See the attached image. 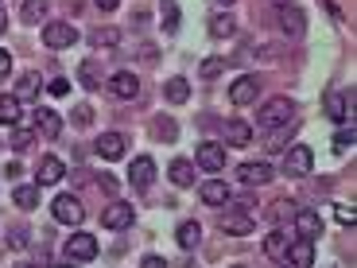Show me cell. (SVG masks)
Segmentation results:
<instances>
[{
  "instance_id": "obj_33",
  "label": "cell",
  "mask_w": 357,
  "mask_h": 268,
  "mask_svg": "<svg viewBox=\"0 0 357 268\" xmlns=\"http://www.w3.org/2000/svg\"><path fill=\"white\" fill-rule=\"evenodd\" d=\"M31 245V230L27 225H12L8 230V249H27Z\"/></svg>"
},
{
  "instance_id": "obj_14",
  "label": "cell",
  "mask_w": 357,
  "mask_h": 268,
  "mask_svg": "<svg viewBox=\"0 0 357 268\" xmlns=\"http://www.w3.org/2000/svg\"><path fill=\"white\" fill-rule=\"evenodd\" d=\"M198 198H202L206 206H229L233 191H229V183H222V179H206L202 187H198Z\"/></svg>"
},
{
  "instance_id": "obj_3",
  "label": "cell",
  "mask_w": 357,
  "mask_h": 268,
  "mask_svg": "<svg viewBox=\"0 0 357 268\" xmlns=\"http://www.w3.org/2000/svg\"><path fill=\"white\" fill-rule=\"evenodd\" d=\"M218 230L229 233V237H249L257 225H252V218L245 214V210H237V206H225L222 218H218Z\"/></svg>"
},
{
  "instance_id": "obj_36",
  "label": "cell",
  "mask_w": 357,
  "mask_h": 268,
  "mask_svg": "<svg viewBox=\"0 0 357 268\" xmlns=\"http://www.w3.org/2000/svg\"><path fill=\"white\" fill-rule=\"evenodd\" d=\"M31 136H36L31 128H20V125H12V136H8V140H12V148H16V152H24L27 144H31Z\"/></svg>"
},
{
  "instance_id": "obj_48",
  "label": "cell",
  "mask_w": 357,
  "mask_h": 268,
  "mask_svg": "<svg viewBox=\"0 0 357 268\" xmlns=\"http://www.w3.org/2000/svg\"><path fill=\"white\" fill-rule=\"evenodd\" d=\"M4 27H8V12L0 8V31H4Z\"/></svg>"
},
{
  "instance_id": "obj_8",
  "label": "cell",
  "mask_w": 357,
  "mask_h": 268,
  "mask_svg": "<svg viewBox=\"0 0 357 268\" xmlns=\"http://www.w3.org/2000/svg\"><path fill=\"white\" fill-rule=\"evenodd\" d=\"M280 31H284L291 43H299V39L307 36V16L295 8V4H284V8H280Z\"/></svg>"
},
{
  "instance_id": "obj_23",
  "label": "cell",
  "mask_w": 357,
  "mask_h": 268,
  "mask_svg": "<svg viewBox=\"0 0 357 268\" xmlns=\"http://www.w3.org/2000/svg\"><path fill=\"white\" fill-rule=\"evenodd\" d=\"M287 245H291V241H287V230H272L264 237V257L268 260H284L287 257Z\"/></svg>"
},
{
  "instance_id": "obj_44",
  "label": "cell",
  "mask_w": 357,
  "mask_h": 268,
  "mask_svg": "<svg viewBox=\"0 0 357 268\" xmlns=\"http://www.w3.org/2000/svg\"><path fill=\"white\" fill-rule=\"evenodd\" d=\"M47 89H51L54 98H63L66 89H70V82H66V78H54V82H51V86H47Z\"/></svg>"
},
{
  "instance_id": "obj_24",
  "label": "cell",
  "mask_w": 357,
  "mask_h": 268,
  "mask_svg": "<svg viewBox=\"0 0 357 268\" xmlns=\"http://www.w3.org/2000/svg\"><path fill=\"white\" fill-rule=\"evenodd\" d=\"M249 140H252L249 121H229V125H225V144H229V148H245Z\"/></svg>"
},
{
  "instance_id": "obj_17",
  "label": "cell",
  "mask_w": 357,
  "mask_h": 268,
  "mask_svg": "<svg viewBox=\"0 0 357 268\" xmlns=\"http://www.w3.org/2000/svg\"><path fill=\"white\" fill-rule=\"evenodd\" d=\"M63 175H66L63 160H59V156H43V160H39V168H36V187H54Z\"/></svg>"
},
{
  "instance_id": "obj_51",
  "label": "cell",
  "mask_w": 357,
  "mask_h": 268,
  "mask_svg": "<svg viewBox=\"0 0 357 268\" xmlns=\"http://www.w3.org/2000/svg\"><path fill=\"white\" fill-rule=\"evenodd\" d=\"M218 4H233V0H218Z\"/></svg>"
},
{
  "instance_id": "obj_41",
  "label": "cell",
  "mask_w": 357,
  "mask_h": 268,
  "mask_svg": "<svg viewBox=\"0 0 357 268\" xmlns=\"http://www.w3.org/2000/svg\"><path fill=\"white\" fill-rule=\"evenodd\" d=\"M334 214H338V222H342V225H354V222H357L354 206H334Z\"/></svg>"
},
{
  "instance_id": "obj_4",
  "label": "cell",
  "mask_w": 357,
  "mask_h": 268,
  "mask_svg": "<svg viewBox=\"0 0 357 268\" xmlns=\"http://www.w3.org/2000/svg\"><path fill=\"white\" fill-rule=\"evenodd\" d=\"M43 43L51 47V51H63V47L78 43V27L66 24V20H51V24L43 27Z\"/></svg>"
},
{
  "instance_id": "obj_38",
  "label": "cell",
  "mask_w": 357,
  "mask_h": 268,
  "mask_svg": "<svg viewBox=\"0 0 357 268\" xmlns=\"http://www.w3.org/2000/svg\"><path fill=\"white\" fill-rule=\"evenodd\" d=\"M295 210H299V206H295L291 198H280V202L272 206V218H276V222H284V218H295Z\"/></svg>"
},
{
  "instance_id": "obj_19",
  "label": "cell",
  "mask_w": 357,
  "mask_h": 268,
  "mask_svg": "<svg viewBox=\"0 0 357 268\" xmlns=\"http://www.w3.org/2000/svg\"><path fill=\"white\" fill-rule=\"evenodd\" d=\"M291 225L299 230V237H307V241H314V237L322 233V218H319V210H295Z\"/></svg>"
},
{
  "instance_id": "obj_1",
  "label": "cell",
  "mask_w": 357,
  "mask_h": 268,
  "mask_svg": "<svg viewBox=\"0 0 357 268\" xmlns=\"http://www.w3.org/2000/svg\"><path fill=\"white\" fill-rule=\"evenodd\" d=\"M295 121V101L291 98H272L257 109V125L260 128H284Z\"/></svg>"
},
{
  "instance_id": "obj_10",
  "label": "cell",
  "mask_w": 357,
  "mask_h": 268,
  "mask_svg": "<svg viewBox=\"0 0 357 268\" xmlns=\"http://www.w3.org/2000/svg\"><path fill=\"white\" fill-rule=\"evenodd\" d=\"M66 257L70 260H93L98 257V237H93V233H70V237H66Z\"/></svg>"
},
{
  "instance_id": "obj_30",
  "label": "cell",
  "mask_w": 357,
  "mask_h": 268,
  "mask_svg": "<svg viewBox=\"0 0 357 268\" xmlns=\"http://www.w3.org/2000/svg\"><path fill=\"white\" fill-rule=\"evenodd\" d=\"M233 27H237V24H233L229 12H218V16L210 20V36H214V39H229V36H233Z\"/></svg>"
},
{
  "instance_id": "obj_43",
  "label": "cell",
  "mask_w": 357,
  "mask_h": 268,
  "mask_svg": "<svg viewBox=\"0 0 357 268\" xmlns=\"http://www.w3.org/2000/svg\"><path fill=\"white\" fill-rule=\"evenodd\" d=\"M140 268H167V260H163V257H155V253H148V257L140 260Z\"/></svg>"
},
{
  "instance_id": "obj_12",
  "label": "cell",
  "mask_w": 357,
  "mask_h": 268,
  "mask_svg": "<svg viewBox=\"0 0 357 268\" xmlns=\"http://www.w3.org/2000/svg\"><path fill=\"white\" fill-rule=\"evenodd\" d=\"M257 94H260L257 74H241V78H233V86H229V101H233V105H252Z\"/></svg>"
},
{
  "instance_id": "obj_39",
  "label": "cell",
  "mask_w": 357,
  "mask_h": 268,
  "mask_svg": "<svg viewBox=\"0 0 357 268\" xmlns=\"http://www.w3.org/2000/svg\"><path fill=\"white\" fill-rule=\"evenodd\" d=\"M354 140H357V128H354V121H349L346 128H338V140H334V148H338V152H342V148H354Z\"/></svg>"
},
{
  "instance_id": "obj_37",
  "label": "cell",
  "mask_w": 357,
  "mask_h": 268,
  "mask_svg": "<svg viewBox=\"0 0 357 268\" xmlns=\"http://www.w3.org/2000/svg\"><path fill=\"white\" fill-rule=\"evenodd\" d=\"M163 27H167V31H175V27H178V4H175V0H163Z\"/></svg>"
},
{
  "instance_id": "obj_7",
  "label": "cell",
  "mask_w": 357,
  "mask_h": 268,
  "mask_svg": "<svg viewBox=\"0 0 357 268\" xmlns=\"http://www.w3.org/2000/svg\"><path fill=\"white\" fill-rule=\"evenodd\" d=\"M237 179H241L245 187H264V183H272V179H276V168H272V163H264V160H249V163H241V168H237Z\"/></svg>"
},
{
  "instance_id": "obj_5",
  "label": "cell",
  "mask_w": 357,
  "mask_h": 268,
  "mask_svg": "<svg viewBox=\"0 0 357 268\" xmlns=\"http://www.w3.org/2000/svg\"><path fill=\"white\" fill-rule=\"evenodd\" d=\"M311 168H314V152L307 148V144H295L291 152L284 156V168H280V171H284V175H291V179H303Z\"/></svg>"
},
{
  "instance_id": "obj_20",
  "label": "cell",
  "mask_w": 357,
  "mask_h": 268,
  "mask_svg": "<svg viewBox=\"0 0 357 268\" xmlns=\"http://www.w3.org/2000/svg\"><path fill=\"white\" fill-rule=\"evenodd\" d=\"M284 260H291V268H314V241H307V237L291 241Z\"/></svg>"
},
{
  "instance_id": "obj_22",
  "label": "cell",
  "mask_w": 357,
  "mask_h": 268,
  "mask_svg": "<svg viewBox=\"0 0 357 268\" xmlns=\"http://www.w3.org/2000/svg\"><path fill=\"white\" fill-rule=\"evenodd\" d=\"M195 163L190 160H183V156H178V160H171V168H167V175H171V183H175V187H195Z\"/></svg>"
},
{
  "instance_id": "obj_21",
  "label": "cell",
  "mask_w": 357,
  "mask_h": 268,
  "mask_svg": "<svg viewBox=\"0 0 357 268\" xmlns=\"http://www.w3.org/2000/svg\"><path fill=\"white\" fill-rule=\"evenodd\" d=\"M163 98H167L171 105H187V98H190V82L183 78V74L167 78V82H163Z\"/></svg>"
},
{
  "instance_id": "obj_2",
  "label": "cell",
  "mask_w": 357,
  "mask_h": 268,
  "mask_svg": "<svg viewBox=\"0 0 357 268\" xmlns=\"http://www.w3.org/2000/svg\"><path fill=\"white\" fill-rule=\"evenodd\" d=\"M51 214H54V222H59V225H70V230H74V225H82V218H86V206H82L74 195H59L51 202Z\"/></svg>"
},
{
  "instance_id": "obj_34",
  "label": "cell",
  "mask_w": 357,
  "mask_h": 268,
  "mask_svg": "<svg viewBox=\"0 0 357 268\" xmlns=\"http://www.w3.org/2000/svg\"><path fill=\"white\" fill-rule=\"evenodd\" d=\"M93 43L98 47H116L121 43V27H98V31H93Z\"/></svg>"
},
{
  "instance_id": "obj_9",
  "label": "cell",
  "mask_w": 357,
  "mask_h": 268,
  "mask_svg": "<svg viewBox=\"0 0 357 268\" xmlns=\"http://www.w3.org/2000/svg\"><path fill=\"white\" fill-rule=\"evenodd\" d=\"M128 183H132V191H148L155 183V160L152 156H136L132 160V168H128Z\"/></svg>"
},
{
  "instance_id": "obj_50",
  "label": "cell",
  "mask_w": 357,
  "mask_h": 268,
  "mask_svg": "<svg viewBox=\"0 0 357 268\" xmlns=\"http://www.w3.org/2000/svg\"><path fill=\"white\" fill-rule=\"evenodd\" d=\"M276 4H280V8H284V4H291V0H276Z\"/></svg>"
},
{
  "instance_id": "obj_28",
  "label": "cell",
  "mask_w": 357,
  "mask_h": 268,
  "mask_svg": "<svg viewBox=\"0 0 357 268\" xmlns=\"http://www.w3.org/2000/svg\"><path fill=\"white\" fill-rule=\"evenodd\" d=\"M47 8H51V0H24L20 4V16H24V24H39L47 16Z\"/></svg>"
},
{
  "instance_id": "obj_6",
  "label": "cell",
  "mask_w": 357,
  "mask_h": 268,
  "mask_svg": "<svg viewBox=\"0 0 357 268\" xmlns=\"http://www.w3.org/2000/svg\"><path fill=\"white\" fill-rule=\"evenodd\" d=\"M136 222V210H132V202H109L105 210H101V225L105 230H128V225Z\"/></svg>"
},
{
  "instance_id": "obj_26",
  "label": "cell",
  "mask_w": 357,
  "mask_h": 268,
  "mask_svg": "<svg viewBox=\"0 0 357 268\" xmlns=\"http://www.w3.org/2000/svg\"><path fill=\"white\" fill-rule=\"evenodd\" d=\"M39 98V74H20L16 82V101L24 105V101H36Z\"/></svg>"
},
{
  "instance_id": "obj_13",
  "label": "cell",
  "mask_w": 357,
  "mask_h": 268,
  "mask_svg": "<svg viewBox=\"0 0 357 268\" xmlns=\"http://www.w3.org/2000/svg\"><path fill=\"white\" fill-rule=\"evenodd\" d=\"M98 156L101 160H125V152H128V136L125 133H105V136H98Z\"/></svg>"
},
{
  "instance_id": "obj_47",
  "label": "cell",
  "mask_w": 357,
  "mask_h": 268,
  "mask_svg": "<svg viewBox=\"0 0 357 268\" xmlns=\"http://www.w3.org/2000/svg\"><path fill=\"white\" fill-rule=\"evenodd\" d=\"M47 268H78V265H66V260H51Z\"/></svg>"
},
{
  "instance_id": "obj_15",
  "label": "cell",
  "mask_w": 357,
  "mask_h": 268,
  "mask_svg": "<svg viewBox=\"0 0 357 268\" xmlns=\"http://www.w3.org/2000/svg\"><path fill=\"white\" fill-rule=\"evenodd\" d=\"M109 89H113L121 101H132L136 94H140V78H136L132 70H116V74H109Z\"/></svg>"
},
{
  "instance_id": "obj_29",
  "label": "cell",
  "mask_w": 357,
  "mask_h": 268,
  "mask_svg": "<svg viewBox=\"0 0 357 268\" xmlns=\"http://www.w3.org/2000/svg\"><path fill=\"white\" fill-rule=\"evenodd\" d=\"M0 121H4V125H20V101H16V94H0Z\"/></svg>"
},
{
  "instance_id": "obj_31",
  "label": "cell",
  "mask_w": 357,
  "mask_h": 268,
  "mask_svg": "<svg viewBox=\"0 0 357 268\" xmlns=\"http://www.w3.org/2000/svg\"><path fill=\"white\" fill-rule=\"evenodd\" d=\"M12 202H16L20 210H36L39 206V187H16L12 191Z\"/></svg>"
},
{
  "instance_id": "obj_27",
  "label": "cell",
  "mask_w": 357,
  "mask_h": 268,
  "mask_svg": "<svg viewBox=\"0 0 357 268\" xmlns=\"http://www.w3.org/2000/svg\"><path fill=\"white\" fill-rule=\"evenodd\" d=\"M152 136L163 144H171V140H178V125L171 117H152Z\"/></svg>"
},
{
  "instance_id": "obj_18",
  "label": "cell",
  "mask_w": 357,
  "mask_h": 268,
  "mask_svg": "<svg viewBox=\"0 0 357 268\" xmlns=\"http://www.w3.org/2000/svg\"><path fill=\"white\" fill-rule=\"evenodd\" d=\"M36 133L47 136V140H59L63 136V117L54 109H36Z\"/></svg>"
},
{
  "instance_id": "obj_32",
  "label": "cell",
  "mask_w": 357,
  "mask_h": 268,
  "mask_svg": "<svg viewBox=\"0 0 357 268\" xmlns=\"http://www.w3.org/2000/svg\"><path fill=\"white\" fill-rule=\"evenodd\" d=\"M78 82L86 89H98L101 86V70H98V63H82L78 66Z\"/></svg>"
},
{
  "instance_id": "obj_49",
  "label": "cell",
  "mask_w": 357,
  "mask_h": 268,
  "mask_svg": "<svg viewBox=\"0 0 357 268\" xmlns=\"http://www.w3.org/2000/svg\"><path fill=\"white\" fill-rule=\"evenodd\" d=\"M16 268H36V265H27V260H20V265Z\"/></svg>"
},
{
  "instance_id": "obj_40",
  "label": "cell",
  "mask_w": 357,
  "mask_h": 268,
  "mask_svg": "<svg viewBox=\"0 0 357 268\" xmlns=\"http://www.w3.org/2000/svg\"><path fill=\"white\" fill-rule=\"evenodd\" d=\"M74 125H78V128L93 125V109H89V105H74Z\"/></svg>"
},
{
  "instance_id": "obj_42",
  "label": "cell",
  "mask_w": 357,
  "mask_h": 268,
  "mask_svg": "<svg viewBox=\"0 0 357 268\" xmlns=\"http://www.w3.org/2000/svg\"><path fill=\"white\" fill-rule=\"evenodd\" d=\"M8 74H12V54L0 47V78H8Z\"/></svg>"
},
{
  "instance_id": "obj_46",
  "label": "cell",
  "mask_w": 357,
  "mask_h": 268,
  "mask_svg": "<svg viewBox=\"0 0 357 268\" xmlns=\"http://www.w3.org/2000/svg\"><path fill=\"white\" fill-rule=\"evenodd\" d=\"M140 59L144 63H155V47H140Z\"/></svg>"
},
{
  "instance_id": "obj_11",
  "label": "cell",
  "mask_w": 357,
  "mask_h": 268,
  "mask_svg": "<svg viewBox=\"0 0 357 268\" xmlns=\"http://www.w3.org/2000/svg\"><path fill=\"white\" fill-rule=\"evenodd\" d=\"M195 163L202 171H210V175H218V171L225 168V148H222V144H214V140H202V144H198Z\"/></svg>"
},
{
  "instance_id": "obj_16",
  "label": "cell",
  "mask_w": 357,
  "mask_h": 268,
  "mask_svg": "<svg viewBox=\"0 0 357 268\" xmlns=\"http://www.w3.org/2000/svg\"><path fill=\"white\" fill-rule=\"evenodd\" d=\"M326 117H331V121H354V89H349V94L334 89L331 98H326Z\"/></svg>"
},
{
  "instance_id": "obj_25",
  "label": "cell",
  "mask_w": 357,
  "mask_h": 268,
  "mask_svg": "<svg viewBox=\"0 0 357 268\" xmlns=\"http://www.w3.org/2000/svg\"><path fill=\"white\" fill-rule=\"evenodd\" d=\"M175 241L183 245V249H198V241H202V225H198V222H183L175 230Z\"/></svg>"
},
{
  "instance_id": "obj_35",
  "label": "cell",
  "mask_w": 357,
  "mask_h": 268,
  "mask_svg": "<svg viewBox=\"0 0 357 268\" xmlns=\"http://www.w3.org/2000/svg\"><path fill=\"white\" fill-rule=\"evenodd\" d=\"M222 70H225V59H218V54H214V59H206V63L198 66V78L214 82V78H218V74H222Z\"/></svg>"
},
{
  "instance_id": "obj_45",
  "label": "cell",
  "mask_w": 357,
  "mask_h": 268,
  "mask_svg": "<svg viewBox=\"0 0 357 268\" xmlns=\"http://www.w3.org/2000/svg\"><path fill=\"white\" fill-rule=\"evenodd\" d=\"M93 4H98V8H101V12H113V8H116V4H121V0H93Z\"/></svg>"
}]
</instances>
